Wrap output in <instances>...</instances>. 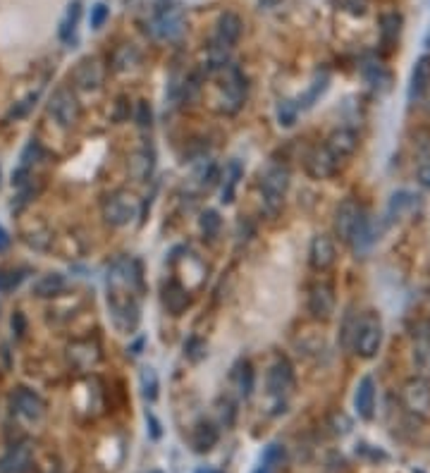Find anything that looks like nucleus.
I'll return each instance as SVG.
<instances>
[{"mask_svg": "<svg viewBox=\"0 0 430 473\" xmlns=\"http://www.w3.org/2000/svg\"><path fill=\"white\" fill-rule=\"evenodd\" d=\"M162 299H165L167 311L175 313V315H180V313L189 306L187 289L182 287V285H177V282H170V285L165 287V294H162Z\"/></svg>", "mask_w": 430, "mask_h": 473, "instance_id": "c85d7f7f", "label": "nucleus"}, {"mask_svg": "<svg viewBox=\"0 0 430 473\" xmlns=\"http://www.w3.org/2000/svg\"><path fill=\"white\" fill-rule=\"evenodd\" d=\"M79 15H82V5H79V0H75V3H72L70 8H67V15H65L62 24H60V38H62V41H70V38L75 36Z\"/></svg>", "mask_w": 430, "mask_h": 473, "instance_id": "72a5a7b5", "label": "nucleus"}, {"mask_svg": "<svg viewBox=\"0 0 430 473\" xmlns=\"http://www.w3.org/2000/svg\"><path fill=\"white\" fill-rule=\"evenodd\" d=\"M125 108H127V105H125V98H120V103H117V113H115V120H117V122H122V120H125V117L129 115Z\"/></svg>", "mask_w": 430, "mask_h": 473, "instance_id": "a18cd8bd", "label": "nucleus"}, {"mask_svg": "<svg viewBox=\"0 0 430 473\" xmlns=\"http://www.w3.org/2000/svg\"><path fill=\"white\" fill-rule=\"evenodd\" d=\"M337 170H340V163L335 161V156L325 146H318L306 156V173L314 180H328Z\"/></svg>", "mask_w": 430, "mask_h": 473, "instance_id": "f3484780", "label": "nucleus"}, {"mask_svg": "<svg viewBox=\"0 0 430 473\" xmlns=\"http://www.w3.org/2000/svg\"><path fill=\"white\" fill-rule=\"evenodd\" d=\"M232 385L234 390H237L239 397H249L251 390H253V371H251V364L249 361H239L237 366H234L232 371Z\"/></svg>", "mask_w": 430, "mask_h": 473, "instance_id": "bb28decb", "label": "nucleus"}, {"mask_svg": "<svg viewBox=\"0 0 430 473\" xmlns=\"http://www.w3.org/2000/svg\"><path fill=\"white\" fill-rule=\"evenodd\" d=\"M265 383H268V392L272 397H285V394L294 387V368H292V364L287 359H277L275 364L268 368Z\"/></svg>", "mask_w": 430, "mask_h": 473, "instance_id": "dca6fc26", "label": "nucleus"}, {"mask_svg": "<svg viewBox=\"0 0 430 473\" xmlns=\"http://www.w3.org/2000/svg\"><path fill=\"white\" fill-rule=\"evenodd\" d=\"M215 442H218V428H215L213 423H208V420H201V423L192 433L194 450H197V452H208V450H213Z\"/></svg>", "mask_w": 430, "mask_h": 473, "instance_id": "393cba45", "label": "nucleus"}, {"mask_svg": "<svg viewBox=\"0 0 430 473\" xmlns=\"http://www.w3.org/2000/svg\"><path fill=\"white\" fill-rule=\"evenodd\" d=\"M297 115H299V105L294 101H280L277 120H280L282 127H292V124L297 122Z\"/></svg>", "mask_w": 430, "mask_h": 473, "instance_id": "c9c22d12", "label": "nucleus"}, {"mask_svg": "<svg viewBox=\"0 0 430 473\" xmlns=\"http://www.w3.org/2000/svg\"><path fill=\"white\" fill-rule=\"evenodd\" d=\"M416 208H419V196H414V194H409V192H397L392 199H390L387 218L390 220L409 218V215H412Z\"/></svg>", "mask_w": 430, "mask_h": 473, "instance_id": "5701e85b", "label": "nucleus"}, {"mask_svg": "<svg viewBox=\"0 0 430 473\" xmlns=\"http://www.w3.org/2000/svg\"><path fill=\"white\" fill-rule=\"evenodd\" d=\"M412 361L416 368V376L430 380V325L428 323H423L414 330Z\"/></svg>", "mask_w": 430, "mask_h": 473, "instance_id": "f8f14e48", "label": "nucleus"}, {"mask_svg": "<svg viewBox=\"0 0 430 473\" xmlns=\"http://www.w3.org/2000/svg\"><path fill=\"white\" fill-rule=\"evenodd\" d=\"M139 210H141V203L132 192H115L103 203V218H106L108 225L122 227L127 225V222H132L136 215H139Z\"/></svg>", "mask_w": 430, "mask_h": 473, "instance_id": "39448f33", "label": "nucleus"}, {"mask_svg": "<svg viewBox=\"0 0 430 473\" xmlns=\"http://www.w3.org/2000/svg\"><path fill=\"white\" fill-rule=\"evenodd\" d=\"M332 433H335V435H344V433H349V428H351V423H349V418L344 416V413H335V416H332Z\"/></svg>", "mask_w": 430, "mask_h": 473, "instance_id": "a19ab883", "label": "nucleus"}, {"mask_svg": "<svg viewBox=\"0 0 430 473\" xmlns=\"http://www.w3.org/2000/svg\"><path fill=\"white\" fill-rule=\"evenodd\" d=\"M72 82H75L77 89L82 91H99L103 84V67L99 60L89 58V60H82L77 65L75 75H72Z\"/></svg>", "mask_w": 430, "mask_h": 473, "instance_id": "6ab92c4d", "label": "nucleus"}, {"mask_svg": "<svg viewBox=\"0 0 430 473\" xmlns=\"http://www.w3.org/2000/svg\"><path fill=\"white\" fill-rule=\"evenodd\" d=\"M34 101H36V94H34V96H29L27 101H22V103H19L17 108L12 110V115H15V117H22V115L27 113V110L31 108V105H34Z\"/></svg>", "mask_w": 430, "mask_h": 473, "instance_id": "37998d69", "label": "nucleus"}, {"mask_svg": "<svg viewBox=\"0 0 430 473\" xmlns=\"http://www.w3.org/2000/svg\"><path fill=\"white\" fill-rule=\"evenodd\" d=\"M184 352H187V359L197 364V361H201V359L206 357V342L199 339V337H192L184 344Z\"/></svg>", "mask_w": 430, "mask_h": 473, "instance_id": "e433bc0d", "label": "nucleus"}, {"mask_svg": "<svg viewBox=\"0 0 430 473\" xmlns=\"http://www.w3.org/2000/svg\"><path fill=\"white\" fill-rule=\"evenodd\" d=\"M382 344V323L377 313L368 311L351 327V347L361 359H373Z\"/></svg>", "mask_w": 430, "mask_h": 473, "instance_id": "7ed1b4c3", "label": "nucleus"}, {"mask_svg": "<svg viewBox=\"0 0 430 473\" xmlns=\"http://www.w3.org/2000/svg\"><path fill=\"white\" fill-rule=\"evenodd\" d=\"M366 210L361 208V203L354 199H347L340 203L335 213V234L340 236V241L344 244H351V239L356 236V232L361 229V225L366 222Z\"/></svg>", "mask_w": 430, "mask_h": 473, "instance_id": "423d86ee", "label": "nucleus"}, {"mask_svg": "<svg viewBox=\"0 0 430 473\" xmlns=\"http://www.w3.org/2000/svg\"><path fill=\"white\" fill-rule=\"evenodd\" d=\"M201 473H204V471H201ZM206 473H213V471H206Z\"/></svg>", "mask_w": 430, "mask_h": 473, "instance_id": "09e8293b", "label": "nucleus"}, {"mask_svg": "<svg viewBox=\"0 0 430 473\" xmlns=\"http://www.w3.org/2000/svg\"><path fill=\"white\" fill-rule=\"evenodd\" d=\"M139 292H141V271L134 259L113 261L108 268V308L113 325L122 335H129L139 325Z\"/></svg>", "mask_w": 430, "mask_h": 473, "instance_id": "f257e3e1", "label": "nucleus"}, {"mask_svg": "<svg viewBox=\"0 0 430 473\" xmlns=\"http://www.w3.org/2000/svg\"><path fill=\"white\" fill-rule=\"evenodd\" d=\"M287 189H290V170L282 163H270L260 173V196L270 213H277L282 208Z\"/></svg>", "mask_w": 430, "mask_h": 473, "instance_id": "20e7f679", "label": "nucleus"}, {"mask_svg": "<svg viewBox=\"0 0 430 473\" xmlns=\"http://www.w3.org/2000/svg\"><path fill=\"white\" fill-rule=\"evenodd\" d=\"M108 5L106 3H96L94 8H91V17H89V22H91V29H101L103 24H106V19H108Z\"/></svg>", "mask_w": 430, "mask_h": 473, "instance_id": "ea45409f", "label": "nucleus"}, {"mask_svg": "<svg viewBox=\"0 0 430 473\" xmlns=\"http://www.w3.org/2000/svg\"><path fill=\"white\" fill-rule=\"evenodd\" d=\"M419 182L426 189H430V163H423V165L419 168Z\"/></svg>", "mask_w": 430, "mask_h": 473, "instance_id": "c03bdc74", "label": "nucleus"}, {"mask_svg": "<svg viewBox=\"0 0 430 473\" xmlns=\"http://www.w3.org/2000/svg\"><path fill=\"white\" fill-rule=\"evenodd\" d=\"M430 87V58L423 55L416 60L412 70V79H409V101H421L423 94Z\"/></svg>", "mask_w": 430, "mask_h": 473, "instance_id": "4be33fe9", "label": "nucleus"}, {"mask_svg": "<svg viewBox=\"0 0 430 473\" xmlns=\"http://www.w3.org/2000/svg\"><path fill=\"white\" fill-rule=\"evenodd\" d=\"M244 170L239 165V161H230L225 165V173H223V189H220V201L223 203H232L234 201V194H237V184L242 180Z\"/></svg>", "mask_w": 430, "mask_h": 473, "instance_id": "b1692460", "label": "nucleus"}, {"mask_svg": "<svg viewBox=\"0 0 430 473\" xmlns=\"http://www.w3.org/2000/svg\"><path fill=\"white\" fill-rule=\"evenodd\" d=\"M282 464H285V447L277 445V442H272V445L265 447L263 457H260L258 469L253 471V473H277L280 469H282Z\"/></svg>", "mask_w": 430, "mask_h": 473, "instance_id": "a878e982", "label": "nucleus"}, {"mask_svg": "<svg viewBox=\"0 0 430 473\" xmlns=\"http://www.w3.org/2000/svg\"><path fill=\"white\" fill-rule=\"evenodd\" d=\"M134 120H136V124H139L141 129L151 127L153 113H151V105H148L146 101H139V103H136V110H134Z\"/></svg>", "mask_w": 430, "mask_h": 473, "instance_id": "58836bf2", "label": "nucleus"}, {"mask_svg": "<svg viewBox=\"0 0 430 473\" xmlns=\"http://www.w3.org/2000/svg\"><path fill=\"white\" fill-rule=\"evenodd\" d=\"M67 361L75 371L87 373L91 368L99 366L101 361V347L96 339H75L67 347Z\"/></svg>", "mask_w": 430, "mask_h": 473, "instance_id": "9d476101", "label": "nucleus"}, {"mask_svg": "<svg viewBox=\"0 0 430 473\" xmlns=\"http://www.w3.org/2000/svg\"><path fill=\"white\" fill-rule=\"evenodd\" d=\"M34 464V447L31 442L12 445L8 455L0 459V473H29Z\"/></svg>", "mask_w": 430, "mask_h": 473, "instance_id": "2eb2a0df", "label": "nucleus"}, {"mask_svg": "<svg viewBox=\"0 0 430 473\" xmlns=\"http://www.w3.org/2000/svg\"><path fill=\"white\" fill-rule=\"evenodd\" d=\"M129 170H132V175L139 182H143L146 177H151V173H153V151L141 148L139 153H134L132 163H129Z\"/></svg>", "mask_w": 430, "mask_h": 473, "instance_id": "7c9ffc66", "label": "nucleus"}, {"mask_svg": "<svg viewBox=\"0 0 430 473\" xmlns=\"http://www.w3.org/2000/svg\"><path fill=\"white\" fill-rule=\"evenodd\" d=\"M220 215L215 213V210H204L201 213V232H204L208 239H213V236H218V232H220Z\"/></svg>", "mask_w": 430, "mask_h": 473, "instance_id": "f704fd0d", "label": "nucleus"}, {"mask_svg": "<svg viewBox=\"0 0 430 473\" xmlns=\"http://www.w3.org/2000/svg\"><path fill=\"white\" fill-rule=\"evenodd\" d=\"M155 34L165 41H175L184 34V12L177 3H160L153 15Z\"/></svg>", "mask_w": 430, "mask_h": 473, "instance_id": "1a4fd4ad", "label": "nucleus"}, {"mask_svg": "<svg viewBox=\"0 0 430 473\" xmlns=\"http://www.w3.org/2000/svg\"><path fill=\"white\" fill-rule=\"evenodd\" d=\"M337 5L354 17H363L368 12V0H337Z\"/></svg>", "mask_w": 430, "mask_h": 473, "instance_id": "4c0bfd02", "label": "nucleus"}, {"mask_svg": "<svg viewBox=\"0 0 430 473\" xmlns=\"http://www.w3.org/2000/svg\"><path fill=\"white\" fill-rule=\"evenodd\" d=\"M325 148L330 151L332 156H335V161L342 163L347 161V158H351L356 153L358 148V134L354 129H335L332 134L328 136V141L323 143Z\"/></svg>", "mask_w": 430, "mask_h": 473, "instance_id": "a211bd4d", "label": "nucleus"}, {"mask_svg": "<svg viewBox=\"0 0 430 473\" xmlns=\"http://www.w3.org/2000/svg\"><path fill=\"white\" fill-rule=\"evenodd\" d=\"M139 385H141V394L148 399V402H155V399H158L160 380H158V373H155V368H151V366L141 368V373H139Z\"/></svg>", "mask_w": 430, "mask_h": 473, "instance_id": "2f4dec72", "label": "nucleus"}, {"mask_svg": "<svg viewBox=\"0 0 430 473\" xmlns=\"http://www.w3.org/2000/svg\"><path fill=\"white\" fill-rule=\"evenodd\" d=\"M399 31H402V17L397 15V12L382 15V19H380V41H382L385 48H392V45L397 43Z\"/></svg>", "mask_w": 430, "mask_h": 473, "instance_id": "c756f323", "label": "nucleus"}, {"mask_svg": "<svg viewBox=\"0 0 430 473\" xmlns=\"http://www.w3.org/2000/svg\"><path fill=\"white\" fill-rule=\"evenodd\" d=\"M354 406L358 418L370 420L375 413V380L370 376H363L358 380L356 392H354Z\"/></svg>", "mask_w": 430, "mask_h": 473, "instance_id": "aec40b11", "label": "nucleus"}, {"mask_svg": "<svg viewBox=\"0 0 430 473\" xmlns=\"http://www.w3.org/2000/svg\"><path fill=\"white\" fill-rule=\"evenodd\" d=\"M139 62V53H136L134 45H120L113 55V70L115 72H127L129 67Z\"/></svg>", "mask_w": 430, "mask_h": 473, "instance_id": "473e14b6", "label": "nucleus"}, {"mask_svg": "<svg viewBox=\"0 0 430 473\" xmlns=\"http://www.w3.org/2000/svg\"><path fill=\"white\" fill-rule=\"evenodd\" d=\"M8 246H10V234H8V229L5 227H0V254H3Z\"/></svg>", "mask_w": 430, "mask_h": 473, "instance_id": "49530a36", "label": "nucleus"}, {"mask_svg": "<svg viewBox=\"0 0 430 473\" xmlns=\"http://www.w3.org/2000/svg\"><path fill=\"white\" fill-rule=\"evenodd\" d=\"M309 313L314 320H330L332 313H335V289L328 282H316L314 287L309 289Z\"/></svg>", "mask_w": 430, "mask_h": 473, "instance_id": "9b49d317", "label": "nucleus"}, {"mask_svg": "<svg viewBox=\"0 0 430 473\" xmlns=\"http://www.w3.org/2000/svg\"><path fill=\"white\" fill-rule=\"evenodd\" d=\"M215 72H220L215 110L223 115H237L246 101V79L242 75V70L234 67V65H225L223 70H215Z\"/></svg>", "mask_w": 430, "mask_h": 473, "instance_id": "f03ea898", "label": "nucleus"}, {"mask_svg": "<svg viewBox=\"0 0 430 473\" xmlns=\"http://www.w3.org/2000/svg\"><path fill=\"white\" fill-rule=\"evenodd\" d=\"M48 113L62 129H72L79 122L82 108H79L77 96L72 94V89H57L48 101Z\"/></svg>", "mask_w": 430, "mask_h": 473, "instance_id": "0eeeda50", "label": "nucleus"}, {"mask_svg": "<svg viewBox=\"0 0 430 473\" xmlns=\"http://www.w3.org/2000/svg\"><path fill=\"white\" fill-rule=\"evenodd\" d=\"M12 409L27 420H41L45 416V402L41 394H36L29 387H17L12 394Z\"/></svg>", "mask_w": 430, "mask_h": 473, "instance_id": "ddd939ff", "label": "nucleus"}, {"mask_svg": "<svg viewBox=\"0 0 430 473\" xmlns=\"http://www.w3.org/2000/svg\"><path fill=\"white\" fill-rule=\"evenodd\" d=\"M426 48H430V29H428V34H426Z\"/></svg>", "mask_w": 430, "mask_h": 473, "instance_id": "de8ad7c7", "label": "nucleus"}, {"mask_svg": "<svg viewBox=\"0 0 430 473\" xmlns=\"http://www.w3.org/2000/svg\"><path fill=\"white\" fill-rule=\"evenodd\" d=\"M12 330H15L19 337L24 335V330H27V320H24V315L22 313H15L12 315Z\"/></svg>", "mask_w": 430, "mask_h": 473, "instance_id": "79ce46f5", "label": "nucleus"}, {"mask_svg": "<svg viewBox=\"0 0 430 473\" xmlns=\"http://www.w3.org/2000/svg\"><path fill=\"white\" fill-rule=\"evenodd\" d=\"M335 259H337L335 241H332L328 234H316L314 239H311V246H309L311 268L318 271V273H325V271H330V268L335 266Z\"/></svg>", "mask_w": 430, "mask_h": 473, "instance_id": "4468645a", "label": "nucleus"}, {"mask_svg": "<svg viewBox=\"0 0 430 473\" xmlns=\"http://www.w3.org/2000/svg\"><path fill=\"white\" fill-rule=\"evenodd\" d=\"M402 404L412 416L428 418L430 416V380L426 378H412L402 387Z\"/></svg>", "mask_w": 430, "mask_h": 473, "instance_id": "6e6552de", "label": "nucleus"}, {"mask_svg": "<svg viewBox=\"0 0 430 473\" xmlns=\"http://www.w3.org/2000/svg\"><path fill=\"white\" fill-rule=\"evenodd\" d=\"M242 19L239 15H234V12H225V15H220L218 19V31H215V41L218 45H223V48L232 50L234 43L239 41V36H242Z\"/></svg>", "mask_w": 430, "mask_h": 473, "instance_id": "412c9836", "label": "nucleus"}, {"mask_svg": "<svg viewBox=\"0 0 430 473\" xmlns=\"http://www.w3.org/2000/svg\"><path fill=\"white\" fill-rule=\"evenodd\" d=\"M65 289V278L60 273H48L43 275L41 280H36L34 285V294L38 299H50V297H57V294H62Z\"/></svg>", "mask_w": 430, "mask_h": 473, "instance_id": "cd10ccee", "label": "nucleus"}]
</instances>
